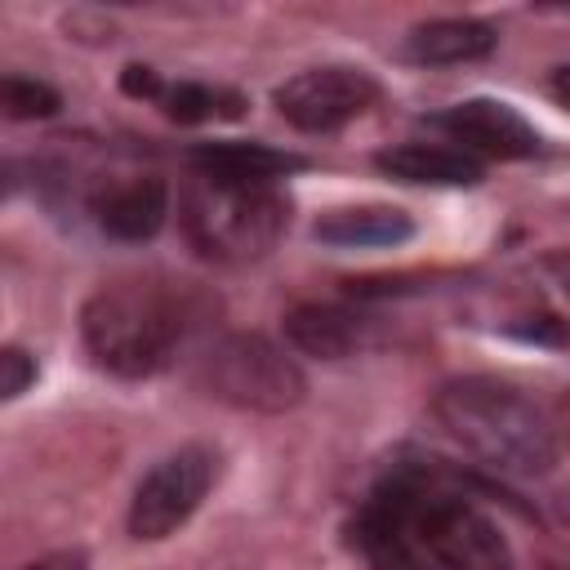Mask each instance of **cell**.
Instances as JSON below:
<instances>
[{"mask_svg":"<svg viewBox=\"0 0 570 570\" xmlns=\"http://www.w3.org/2000/svg\"><path fill=\"white\" fill-rule=\"evenodd\" d=\"M432 414L454 445L503 476H543L557 463L552 423L521 387L503 379H450L436 387Z\"/></svg>","mask_w":570,"mask_h":570,"instance_id":"6da1fadb","label":"cell"},{"mask_svg":"<svg viewBox=\"0 0 570 570\" xmlns=\"http://www.w3.org/2000/svg\"><path fill=\"white\" fill-rule=\"evenodd\" d=\"M80 334L102 370L120 379H151L174 361L187 334V307L183 294L165 281L125 276L89 294L80 312Z\"/></svg>","mask_w":570,"mask_h":570,"instance_id":"7a4b0ae2","label":"cell"},{"mask_svg":"<svg viewBox=\"0 0 570 570\" xmlns=\"http://www.w3.org/2000/svg\"><path fill=\"white\" fill-rule=\"evenodd\" d=\"M183 227L187 240L218 258V263H249L263 258L289 227V196L281 183H240V178H209L183 196Z\"/></svg>","mask_w":570,"mask_h":570,"instance_id":"3957f363","label":"cell"},{"mask_svg":"<svg viewBox=\"0 0 570 570\" xmlns=\"http://www.w3.org/2000/svg\"><path fill=\"white\" fill-rule=\"evenodd\" d=\"M205 379L218 401L240 405V410H263V414L298 405L303 387H307L303 370L258 334H236V338L218 343Z\"/></svg>","mask_w":570,"mask_h":570,"instance_id":"277c9868","label":"cell"},{"mask_svg":"<svg viewBox=\"0 0 570 570\" xmlns=\"http://www.w3.org/2000/svg\"><path fill=\"white\" fill-rule=\"evenodd\" d=\"M218 476V454L205 445H183L160 459L134 490L129 503V534L134 539H165L174 534L209 494Z\"/></svg>","mask_w":570,"mask_h":570,"instance_id":"5b68a950","label":"cell"},{"mask_svg":"<svg viewBox=\"0 0 570 570\" xmlns=\"http://www.w3.org/2000/svg\"><path fill=\"white\" fill-rule=\"evenodd\" d=\"M379 98V85L370 71L347 67V62H330V67H307L298 76H289L272 102L276 111L303 129V134H334L347 120H356L361 111H370Z\"/></svg>","mask_w":570,"mask_h":570,"instance_id":"8992f818","label":"cell"},{"mask_svg":"<svg viewBox=\"0 0 570 570\" xmlns=\"http://www.w3.org/2000/svg\"><path fill=\"white\" fill-rule=\"evenodd\" d=\"M432 129H441L459 151L476 156L481 165L485 160H521V156H534L539 151V134L534 125L499 102V98H468V102H454L445 107L441 116L428 120Z\"/></svg>","mask_w":570,"mask_h":570,"instance_id":"52a82bcc","label":"cell"},{"mask_svg":"<svg viewBox=\"0 0 570 570\" xmlns=\"http://www.w3.org/2000/svg\"><path fill=\"white\" fill-rule=\"evenodd\" d=\"M94 223L111 240H151L169 214V187L156 174H125L89 196Z\"/></svg>","mask_w":570,"mask_h":570,"instance_id":"ba28073f","label":"cell"},{"mask_svg":"<svg viewBox=\"0 0 570 570\" xmlns=\"http://www.w3.org/2000/svg\"><path fill=\"white\" fill-rule=\"evenodd\" d=\"M374 165L396 178V183H414V187H468L481 178V160L450 147V142H401L374 156Z\"/></svg>","mask_w":570,"mask_h":570,"instance_id":"9c48e42d","label":"cell"},{"mask_svg":"<svg viewBox=\"0 0 570 570\" xmlns=\"http://www.w3.org/2000/svg\"><path fill=\"white\" fill-rule=\"evenodd\" d=\"M316 240L334 249H383L414 236V223L396 205H343L316 218Z\"/></svg>","mask_w":570,"mask_h":570,"instance_id":"30bf717a","label":"cell"},{"mask_svg":"<svg viewBox=\"0 0 570 570\" xmlns=\"http://www.w3.org/2000/svg\"><path fill=\"white\" fill-rule=\"evenodd\" d=\"M499 36L481 18H432L405 36V58L419 67H454L494 53Z\"/></svg>","mask_w":570,"mask_h":570,"instance_id":"8fae6325","label":"cell"},{"mask_svg":"<svg viewBox=\"0 0 570 570\" xmlns=\"http://www.w3.org/2000/svg\"><path fill=\"white\" fill-rule=\"evenodd\" d=\"M285 338L303 356L338 361L365 343V321L352 316L347 307H334V303H303L285 316Z\"/></svg>","mask_w":570,"mask_h":570,"instance_id":"7c38bea8","label":"cell"},{"mask_svg":"<svg viewBox=\"0 0 570 570\" xmlns=\"http://www.w3.org/2000/svg\"><path fill=\"white\" fill-rule=\"evenodd\" d=\"M196 174L209 178H240V183H281L285 174L303 169V156L263 147V142H200L191 151Z\"/></svg>","mask_w":570,"mask_h":570,"instance_id":"4fadbf2b","label":"cell"},{"mask_svg":"<svg viewBox=\"0 0 570 570\" xmlns=\"http://www.w3.org/2000/svg\"><path fill=\"white\" fill-rule=\"evenodd\" d=\"M160 111L178 125H205V120H236L245 111V98L236 89H218V85H200V80H178L165 85L160 94Z\"/></svg>","mask_w":570,"mask_h":570,"instance_id":"5bb4252c","label":"cell"},{"mask_svg":"<svg viewBox=\"0 0 570 570\" xmlns=\"http://www.w3.org/2000/svg\"><path fill=\"white\" fill-rule=\"evenodd\" d=\"M0 107L9 120H36V116H53L62 107L58 89H49L45 80H31V76H4L0 85Z\"/></svg>","mask_w":570,"mask_h":570,"instance_id":"9a60e30c","label":"cell"},{"mask_svg":"<svg viewBox=\"0 0 570 570\" xmlns=\"http://www.w3.org/2000/svg\"><path fill=\"white\" fill-rule=\"evenodd\" d=\"M31 379H36V361H31L22 347H4V352H0V396H4V401L22 396Z\"/></svg>","mask_w":570,"mask_h":570,"instance_id":"2e32d148","label":"cell"},{"mask_svg":"<svg viewBox=\"0 0 570 570\" xmlns=\"http://www.w3.org/2000/svg\"><path fill=\"white\" fill-rule=\"evenodd\" d=\"M120 89L129 94V98H147V102H160V94H165V80L151 71V67H125V76H120Z\"/></svg>","mask_w":570,"mask_h":570,"instance_id":"e0dca14e","label":"cell"},{"mask_svg":"<svg viewBox=\"0 0 570 570\" xmlns=\"http://www.w3.org/2000/svg\"><path fill=\"white\" fill-rule=\"evenodd\" d=\"M22 570H85V552H49Z\"/></svg>","mask_w":570,"mask_h":570,"instance_id":"ac0fdd59","label":"cell"},{"mask_svg":"<svg viewBox=\"0 0 570 570\" xmlns=\"http://www.w3.org/2000/svg\"><path fill=\"white\" fill-rule=\"evenodd\" d=\"M548 272H552V276H557V285H561V289L570 294V249L552 254V258H548Z\"/></svg>","mask_w":570,"mask_h":570,"instance_id":"d6986e66","label":"cell"},{"mask_svg":"<svg viewBox=\"0 0 570 570\" xmlns=\"http://www.w3.org/2000/svg\"><path fill=\"white\" fill-rule=\"evenodd\" d=\"M552 98H557L561 107H570V67H561V71L552 76Z\"/></svg>","mask_w":570,"mask_h":570,"instance_id":"ffe728a7","label":"cell"},{"mask_svg":"<svg viewBox=\"0 0 570 570\" xmlns=\"http://www.w3.org/2000/svg\"><path fill=\"white\" fill-rule=\"evenodd\" d=\"M548 570H557V566H548Z\"/></svg>","mask_w":570,"mask_h":570,"instance_id":"44dd1931","label":"cell"}]
</instances>
